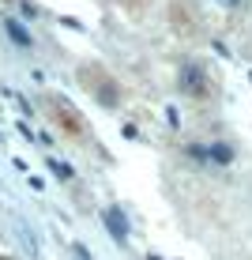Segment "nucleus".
<instances>
[{
	"label": "nucleus",
	"instance_id": "1",
	"mask_svg": "<svg viewBox=\"0 0 252 260\" xmlns=\"http://www.w3.org/2000/svg\"><path fill=\"white\" fill-rule=\"evenodd\" d=\"M177 87H181L185 94H192V98H203L207 94V72L200 64H181V72H177Z\"/></svg>",
	"mask_w": 252,
	"mask_h": 260
},
{
	"label": "nucleus",
	"instance_id": "2",
	"mask_svg": "<svg viewBox=\"0 0 252 260\" xmlns=\"http://www.w3.org/2000/svg\"><path fill=\"white\" fill-rule=\"evenodd\" d=\"M102 219H105V226H110V234L124 245V241H128V219H124V211L121 208H105Z\"/></svg>",
	"mask_w": 252,
	"mask_h": 260
},
{
	"label": "nucleus",
	"instance_id": "3",
	"mask_svg": "<svg viewBox=\"0 0 252 260\" xmlns=\"http://www.w3.org/2000/svg\"><path fill=\"white\" fill-rule=\"evenodd\" d=\"M4 30L12 34V42H15V46H19V49H30V46H34L30 30H26V26H23L19 19H12V15H8V19H4Z\"/></svg>",
	"mask_w": 252,
	"mask_h": 260
},
{
	"label": "nucleus",
	"instance_id": "4",
	"mask_svg": "<svg viewBox=\"0 0 252 260\" xmlns=\"http://www.w3.org/2000/svg\"><path fill=\"white\" fill-rule=\"evenodd\" d=\"M200 155H207V158H214V162H230L233 158V151L226 147V143H211V147H196Z\"/></svg>",
	"mask_w": 252,
	"mask_h": 260
},
{
	"label": "nucleus",
	"instance_id": "5",
	"mask_svg": "<svg viewBox=\"0 0 252 260\" xmlns=\"http://www.w3.org/2000/svg\"><path fill=\"white\" fill-rule=\"evenodd\" d=\"M98 98H102V106H117L121 91H117V83H113V79H102V83H98Z\"/></svg>",
	"mask_w": 252,
	"mask_h": 260
},
{
	"label": "nucleus",
	"instance_id": "6",
	"mask_svg": "<svg viewBox=\"0 0 252 260\" xmlns=\"http://www.w3.org/2000/svg\"><path fill=\"white\" fill-rule=\"evenodd\" d=\"M222 4H237V0H222Z\"/></svg>",
	"mask_w": 252,
	"mask_h": 260
}]
</instances>
